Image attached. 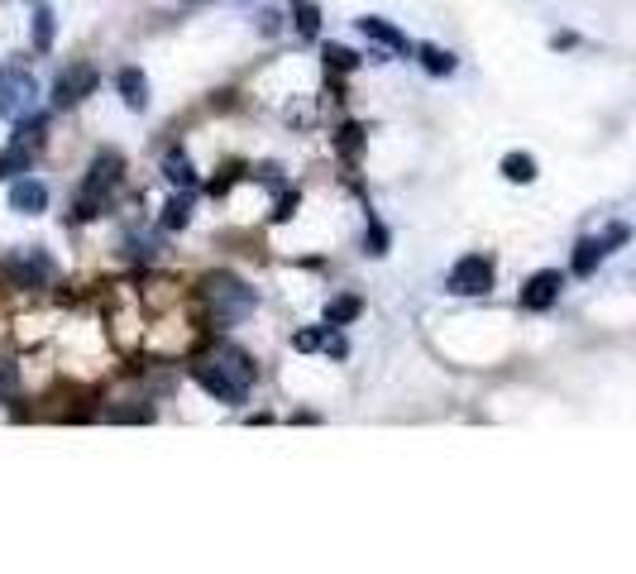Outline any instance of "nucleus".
Returning <instances> with one entry per match:
<instances>
[{"mask_svg": "<svg viewBox=\"0 0 636 574\" xmlns=\"http://www.w3.org/2000/svg\"><path fill=\"white\" fill-rule=\"evenodd\" d=\"M192 378H197V383L216 402H225V407H240V402L249 398V388H254L259 369H254V359H249L244 350H235V345L216 340V345H206V350L192 359Z\"/></svg>", "mask_w": 636, "mask_h": 574, "instance_id": "f257e3e1", "label": "nucleus"}, {"mask_svg": "<svg viewBox=\"0 0 636 574\" xmlns=\"http://www.w3.org/2000/svg\"><path fill=\"white\" fill-rule=\"evenodd\" d=\"M259 307V297H254V287L235 278V273H206L197 287V311L201 321L211 326V331H230V326H240L249 311Z\"/></svg>", "mask_w": 636, "mask_h": 574, "instance_id": "f03ea898", "label": "nucleus"}, {"mask_svg": "<svg viewBox=\"0 0 636 574\" xmlns=\"http://www.w3.org/2000/svg\"><path fill=\"white\" fill-rule=\"evenodd\" d=\"M120 182V154H96V163L87 168V182L77 192V206H72V221H96L110 206V187Z\"/></svg>", "mask_w": 636, "mask_h": 574, "instance_id": "7ed1b4c3", "label": "nucleus"}, {"mask_svg": "<svg viewBox=\"0 0 636 574\" xmlns=\"http://www.w3.org/2000/svg\"><path fill=\"white\" fill-rule=\"evenodd\" d=\"M53 259H48V249L39 244H20V249H10L5 259H0V278L10 287H20V292H34V287H48L53 283Z\"/></svg>", "mask_w": 636, "mask_h": 574, "instance_id": "20e7f679", "label": "nucleus"}, {"mask_svg": "<svg viewBox=\"0 0 636 574\" xmlns=\"http://www.w3.org/2000/svg\"><path fill=\"white\" fill-rule=\"evenodd\" d=\"M493 283H498L493 254H464L445 273V292H455V297H483V292H493Z\"/></svg>", "mask_w": 636, "mask_h": 574, "instance_id": "39448f33", "label": "nucleus"}, {"mask_svg": "<svg viewBox=\"0 0 636 574\" xmlns=\"http://www.w3.org/2000/svg\"><path fill=\"white\" fill-rule=\"evenodd\" d=\"M39 101V82L24 67H0V120H20L34 111Z\"/></svg>", "mask_w": 636, "mask_h": 574, "instance_id": "423d86ee", "label": "nucleus"}, {"mask_svg": "<svg viewBox=\"0 0 636 574\" xmlns=\"http://www.w3.org/2000/svg\"><path fill=\"white\" fill-rule=\"evenodd\" d=\"M96 82H101V77H96V67H91V63L67 67L63 77L53 82V106H58V111H67V106H77V101H87L91 91H96Z\"/></svg>", "mask_w": 636, "mask_h": 574, "instance_id": "0eeeda50", "label": "nucleus"}, {"mask_svg": "<svg viewBox=\"0 0 636 574\" xmlns=\"http://www.w3.org/2000/svg\"><path fill=\"white\" fill-rule=\"evenodd\" d=\"M560 287H565V273H555V268H541V273H531L527 283H522V307L527 311H546L560 302Z\"/></svg>", "mask_w": 636, "mask_h": 574, "instance_id": "6e6552de", "label": "nucleus"}, {"mask_svg": "<svg viewBox=\"0 0 636 574\" xmlns=\"http://www.w3.org/2000/svg\"><path fill=\"white\" fill-rule=\"evenodd\" d=\"M359 29H364V34H369L373 44H383L388 48V53H397V58H407V53H412V39H407V34H402V29H397V24H388V20H378V15H359Z\"/></svg>", "mask_w": 636, "mask_h": 574, "instance_id": "1a4fd4ad", "label": "nucleus"}, {"mask_svg": "<svg viewBox=\"0 0 636 574\" xmlns=\"http://www.w3.org/2000/svg\"><path fill=\"white\" fill-rule=\"evenodd\" d=\"M10 211L15 216H39V211H48V187L39 177H20L10 187Z\"/></svg>", "mask_w": 636, "mask_h": 574, "instance_id": "9d476101", "label": "nucleus"}, {"mask_svg": "<svg viewBox=\"0 0 636 574\" xmlns=\"http://www.w3.org/2000/svg\"><path fill=\"white\" fill-rule=\"evenodd\" d=\"M115 87H120V96H125L130 111H149V77H144L139 67H120V72H115Z\"/></svg>", "mask_w": 636, "mask_h": 574, "instance_id": "9b49d317", "label": "nucleus"}, {"mask_svg": "<svg viewBox=\"0 0 636 574\" xmlns=\"http://www.w3.org/2000/svg\"><path fill=\"white\" fill-rule=\"evenodd\" d=\"M603 259H608V249H603V240H598V235H589V240H579V244H574V259H570L574 278H593Z\"/></svg>", "mask_w": 636, "mask_h": 574, "instance_id": "f8f14e48", "label": "nucleus"}, {"mask_svg": "<svg viewBox=\"0 0 636 574\" xmlns=\"http://www.w3.org/2000/svg\"><path fill=\"white\" fill-rule=\"evenodd\" d=\"M163 177H168L173 187H192V182H197V163H192V154H187L182 144H173V149L163 154Z\"/></svg>", "mask_w": 636, "mask_h": 574, "instance_id": "ddd939ff", "label": "nucleus"}, {"mask_svg": "<svg viewBox=\"0 0 636 574\" xmlns=\"http://www.w3.org/2000/svg\"><path fill=\"white\" fill-rule=\"evenodd\" d=\"M187 221H192V192L187 187H177V197L163 206V216H158V230H168V235H177V230H187Z\"/></svg>", "mask_w": 636, "mask_h": 574, "instance_id": "4468645a", "label": "nucleus"}, {"mask_svg": "<svg viewBox=\"0 0 636 574\" xmlns=\"http://www.w3.org/2000/svg\"><path fill=\"white\" fill-rule=\"evenodd\" d=\"M44 130H48V115H20V120H15V139H10V144H24V149H39V144H44Z\"/></svg>", "mask_w": 636, "mask_h": 574, "instance_id": "2eb2a0df", "label": "nucleus"}, {"mask_svg": "<svg viewBox=\"0 0 636 574\" xmlns=\"http://www.w3.org/2000/svg\"><path fill=\"white\" fill-rule=\"evenodd\" d=\"M359 311H364V302H359L354 292H340V297H330L326 302V326H350Z\"/></svg>", "mask_w": 636, "mask_h": 574, "instance_id": "dca6fc26", "label": "nucleus"}, {"mask_svg": "<svg viewBox=\"0 0 636 574\" xmlns=\"http://www.w3.org/2000/svg\"><path fill=\"white\" fill-rule=\"evenodd\" d=\"M292 29H297L302 39H316V34H321V10H316V0H292Z\"/></svg>", "mask_w": 636, "mask_h": 574, "instance_id": "f3484780", "label": "nucleus"}, {"mask_svg": "<svg viewBox=\"0 0 636 574\" xmlns=\"http://www.w3.org/2000/svg\"><path fill=\"white\" fill-rule=\"evenodd\" d=\"M417 63L431 72V77H450L455 72V53H445L436 44H417Z\"/></svg>", "mask_w": 636, "mask_h": 574, "instance_id": "a211bd4d", "label": "nucleus"}, {"mask_svg": "<svg viewBox=\"0 0 636 574\" xmlns=\"http://www.w3.org/2000/svg\"><path fill=\"white\" fill-rule=\"evenodd\" d=\"M503 177H507V182H517V187L536 182V158L522 154V149H517V154H507L503 158Z\"/></svg>", "mask_w": 636, "mask_h": 574, "instance_id": "6ab92c4d", "label": "nucleus"}, {"mask_svg": "<svg viewBox=\"0 0 636 574\" xmlns=\"http://www.w3.org/2000/svg\"><path fill=\"white\" fill-rule=\"evenodd\" d=\"M34 168V149H24V144H10L5 154H0V182L15 173H29Z\"/></svg>", "mask_w": 636, "mask_h": 574, "instance_id": "aec40b11", "label": "nucleus"}, {"mask_svg": "<svg viewBox=\"0 0 636 574\" xmlns=\"http://www.w3.org/2000/svg\"><path fill=\"white\" fill-rule=\"evenodd\" d=\"M321 63H326V72H354V67H359V53L345 44H321Z\"/></svg>", "mask_w": 636, "mask_h": 574, "instance_id": "412c9836", "label": "nucleus"}, {"mask_svg": "<svg viewBox=\"0 0 636 574\" xmlns=\"http://www.w3.org/2000/svg\"><path fill=\"white\" fill-rule=\"evenodd\" d=\"M29 39H34V48H39V53H48V48H53V15H48V5H39V0H34V24H29Z\"/></svg>", "mask_w": 636, "mask_h": 574, "instance_id": "4be33fe9", "label": "nucleus"}, {"mask_svg": "<svg viewBox=\"0 0 636 574\" xmlns=\"http://www.w3.org/2000/svg\"><path fill=\"white\" fill-rule=\"evenodd\" d=\"M335 149L354 163V158L364 154V130H359V125H340V130H335Z\"/></svg>", "mask_w": 636, "mask_h": 574, "instance_id": "5701e85b", "label": "nucleus"}, {"mask_svg": "<svg viewBox=\"0 0 636 574\" xmlns=\"http://www.w3.org/2000/svg\"><path fill=\"white\" fill-rule=\"evenodd\" d=\"M20 398V369L10 359H0V402H15Z\"/></svg>", "mask_w": 636, "mask_h": 574, "instance_id": "b1692460", "label": "nucleus"}, {"mask_svg": "<svg viewBox=\"0 0 636 574\" xmlns=\"http://www.w3.org/2000/svg\"><path fill=\"white\" fill-rule=\"evenodd\" d=\"M321 345H326V326H311V331L292 335V350L297 354H311V350H321Z\"/></svg>", "mask_w": 636, "mask_h": 574, "instance_id": "393cba45", "label": "nucleus"}, {"mask_svg": "<svg viewBox=\"0 0 636 574\" xmlns=\"http://www.w3.org/2000/svg\"><path fill=\"white\" fill-rule=\"evenodd\" d=\"M364 254H373V259H383L388 254V230L378 221H369V240H364Z\"/></svg>", "mask_w": 636, "mask_h": 574, "instance_id": "a878e982", "label": "nucleus"}, {"mask_svg": "<svg viewBox=\"0 0 636 574\" xmlns=\"http://www.w3.org/2000/svg\"><path fill=\"white\" fill-rule=\"evenodd\" d=\"M598 240H603V249L613 254L617 244H627V240H632V225H627V221H617V225H608V230H603Z\"/></svg>", "mask_w": 636, "mask_h": 574, "instance_id": "bb28decb", "label": "nucleus"}, {"mask_svg": "<svg viewBox=\"0 0 636 574\" xmlns=\"http://www.w3.org/2000/svg\"><path fill=\"white\" fill-rule=\"evenodd\" d=\"M254 20H259V34H278V29H283V20H278V10H273V5H264Z\"/></svg>", "mask_w": 636, "mask_h": 574, "instance_id": "cd10ccee", "label": "nucleus"}, {"mask_svg": "<svg viewBox=\"0 0 636 574\" xmlns=\"http://www.w3.org/2000/svg\"><path fill=\"white\" fill-rule=\"evenodd\" d=\"M235 173H240V168H220V177L211 182V197H225V192L235 187Z\"/></svg>", "mask_w": 636, "mask_h": 574, "instance_id": "c85d7f7f", "label": "nucleus"}, {"mask_svg": "<svg viewBox=\"0 0 636 574\" xmlns=\"http://www.w3.org/2000/svg\"><path fill=\"white\" fill-rule=\"evenodd\" d=\"M292 211H297V192H287V197L278 201V211H273V221H292Z\"/></svg>", "mask_w": 636, "mask_h": 574, "instance_id": "c756f323", "label": "nucleus"}]
</instances>
